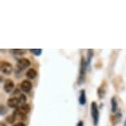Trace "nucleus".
<instances>
[{"mask_svg": "<svg viewBox=\"0 0 126 126\" xmlns=\"http://www.w3.org/2000/svg\"><path fill=\"white\" fill-rule=\"evenodd\" d=\"M12 52H13L14 54H25L24 49H13Z\"/></svg>", "mask_w": 126, "mask_h": 126, "instance_id": "nucleus-11", "label": "nucleus"}, {"mask_svg": "<svg viewBox=\"0 0 126 126\" xmlns=\"http://www.w3.org/2000/svg\"><path fill=\"white\" fill-rule=\"evenodd\" d=\"M118 110V104L117 101L115 100V98L111 99V110L112 112H116Z\"/></svg>", "mask_w": 126, "mask_h": 126, "instance_id": "nucleus-10", "label": "nucleus"}, {"mask_svg": "<svg viewBox=\"0 0 126 126\" xmlns=\"http://www.w3.org/2000/svg\"><path fill=\"white\" fill-rule=\"evenodd\" d=\"M7 112V110L5 106H3V105H0V115H4Z\"/></svg>", "mask_w": 126, "mask_h": 126, "instance_id": "nucleus-13", "label": "nucleus"}, {"mask_svg": "<svg viewBox=\"0 0 126 126\" xmlns=\"http://www.w3.org/2000/svg\"><path fill=\"white\" fill-rule=\"evenodd\" d=\"M27 98L23 94H19L17 96H13L8 101V105L11 108H18L23 105L26 104Z\"/></svg>", "mask_w": 126, "mask_h": 126, "instance_id": "nucleus-1", "label": "nucleus"}, {"mask_svg": "<svg viewBox=\"0 0 126 126\" xmlns=\"http://www.w3.org/2000/svg\"><path fill=\"white\" fill-rule=\"evenodd\" d=\"M0 71L6 75H9L12 73L13 71V67L11 63L6 61H0Z\"/></svg>", "mask_w": 126, "mask_h": 126, "instance_id": "nucleus-3", "label": "nucleus"}, {"mask_svg": "<svg viewBox=\"0 0 126 126\" xmlns=\"http://www.w3.org/2000/svg\"><path fill=\"white\" fill-rule=\"evenodd\" d=\"M91 113L92 116V120H93V123L95 126H97L100 119V111L98 106L96 102H92L91 106Z\"/></svg>", "mask_w": 126, "mask_h": 126, "instance_id": "nucleus-2", "label": "nucleus"}, {"mask_svg": "<svg viewBox=\"0 0 126 126\" xmlns=\"http://www.w3.org/2000/svg\"><path fill=\"white\" fill-rule=\"evenodd\" d=\"M26 75H27V77L28 78H30V79H33V78H35L36 76H37V72H36L35 69H33V68H31V69H29L27 72Z\"/></svg>", "mask_w": 126, "mask_h": 126, "instance_id": "nucleus-9", "label": "nucleus"}, {"mask_svg": "<svg viewBox=\"0 0 126 126\" xmlns=\"http://www.w3.org/2000/svg\"><path fill=\"white\" fill-rule=\"evenodd\" d=\"M32 83H31L29 81L27 80H24L23 81L22 83H21V89L23 90L24 92H28L31 91V89H32Z\"/></svg>", "mask_w": 126, "mask_h": 126, "instance_id": "nucleus-6", "label": "nucleus"}, {"mask_svg": "<svg viewBox=\"0 0 126 126\" xmlns=\"http://www.w3.org/2000/svg\"><path fill=\"white\" fill-rule=\"evenodd\" d=\"M31 63L30 61L28 60L27 59H21L18 60V65H17V67L19 70H23L25 69V68H28L30 66Z\"/></svg>", "mask_w": 126, "mask_h": 126, "instance_id": "nucleus-4", "label": "nucleus"}, {"mask_svg": "<svg viewBox=\"0 0 126 126\" xmlns=\"http://www.w3.org/2000/svg\"><path fill=\"white\" fill-rule=\"evenodd\" d=\"M13 126H25V125L23 123L20 122V123H18V124H16V125H14Z\"/></svg>", "mask_w": 126, "mask_h": 126, "instance_id": "nucleus-14", "label": "nucleus"}, {"mask_svg": "<svg viewBox=\"0 0 126 126\" xmlns=\"http://www.w3.org/2000/svg\"><path fill=\"white\" fill-rule=\"evenodd\" d=\"M30 51L32 54H34L35 55H40L42 54V49H30Z\"/></svg>", "mask_w": 126, "mask_h": 126, "instance_id": "nucleus-12", "label": "nucleus"}, {"mask_svg": "<svg viewBox=\"0 0 126 126\" xmlns=\"http://www.w3.org/2000/svg\"><path fill=\"white\" fill-rule=\"evenodd\" d=\"M79 102L80 105H85L86 102V98H85V90H81L80 92V96H79Z\"/></svg>", "mask_w": 126, "mask_h": 126, "instance_id": "nucleus-8", "label": "nucleus"}, {"mask_svg": "<svg viewBox=\"0 0 126 126\" xmlns=\"http://www.w3.org/2000/svg\"><path fill=\"white\" fill-rule=\"evenodd\" d=\"M16 110L18 111V112H20V113L23 114V115H27V114L29 113V111H30V106L27 104H24V105H23V106H21L17 108Z\"/></svg>", "mask_w": 126, "mask_h": 126, "instance_id": "nucleus-7", "label": "nucleus"}, {"mask_svg": "<svg viewBox=\"0 0 126 126\" xmlns=\"http://www.w3.org/2000/svg\"><path fill=\"white\" fill-rule=\"evenodd\" d=\"M77 126H84V125H83V122H82V121H80V122L77 124Z\"/></svg>", "mask_w": 126, "mask_h": 126, "instance_id": "nucleus-15", "label": "nucleus"}, {"mask_svg": "<svg viewBox=\"0 0 126 126\" xmlns=\"http://www.w3.org/2000/svg\"><path fill=\"white\" fill-rule=\"evenodd\" d=\"M14 88V83L12 80L8 79L5 81L4 82V90L7 93H10V92L13 91Z\"/></svg>", "mask_w": 126, "mask_h": 126, "instance_id": "nucleus-5", "label": "nucleus"}]
</instances>
